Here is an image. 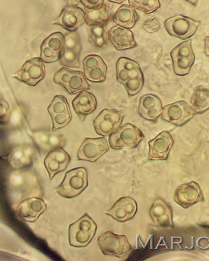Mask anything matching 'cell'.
Masks as SVG:
<instances>
[{
	"mask_svg": "<svg viewBox=\"0 0 209 261\" xmlns=\"http://www.w3.org/2000/svg\"><path fill=\"white\" fill-rule=\"evenodd\" d=\"M184 1L187 2V3L191 4L192 6L195 7H197L199 0H184Z\"/></svg>",
	"mask_w": 209,
	"mask_h": 261,
	"instance_id": "ab89813d",
	"label": "cell"
},
{
	"mask_svg": "<svg viewBox=\"0 0 209 261\" xmlns=\"http://www.w3.org/2000/svg\"><path fill=\"white\" fill-rule=\"evenodd\" d=\"M85 8L94 9L104 4V0H79Z\"/></svg>",
	"mask_w": 209,
	"mask_h": 261,
	"instance_id": "74e56055",
	"label": "cell"
},
{
	"mask_svg": "<svg viewBox=\"0 0 209 261\" xmlns=\"http://www.w3.org/2000/svg\"><path fill=\"white\" fill-rule=\"evenodd\" d=\"M47 209L44 200L39 197H30L18 203L16 213L24 222H34Z\"/></svg>",
	"mask_w": 209,
	"mask_h": 261,
	"instance_id": "2e32d148",
	"label": "cell"
},
{
	"mask_svg": "<svg viewBox=\"0 0 209 261\" xmlns=\"http://www.w3.org/2000/svg\"><path fill=\"white\" fill-rule=\"evenodd\" d=\"M88 40L95 47L102 48L108 43L106 29L104 27L89 26Z\"/></svg>",
	"mask_w": 209,
	"mask_h": 261,
	"instance_id": "83f0119b",
	"label": "cell"
},
{
	"mask_svg": "<svg viewBox=\"0 0 209 261\" xmlns=\"http://www.w3.org/2000/svg\"><path fill=\"white\" fill-rule=\"evenodd\" d=\"M97 225L87 213L69 226L68 239L75 247H85L92 241L96 233Z\"/></svg>",
	"mask_w": 209,
	"mask_h": 261,
	"instance_id": "3957f363",
	"label": "cell"
},
{
	"mask_svg": "<svg viewBox=\"0 0 209 261\" xmlns=\"http://www.w3.org/2000/svg\"><path fill=\"white\" fill-rule=\"evenodd\" d=\"M108 150L109 145L104 137L85 138L77 151V159L94 163Z\"/></svg>",
	"mask_w": 209,
	"mask_h": 261,
	"instance_id": "7c38bea8",
	"label": "cell"
},
{
	"mask_svg": "<svg viewBox=\"0 0 209 261\" xmlns=\"http://www.w3.org/2000/svg\"><path fill=\"white\" fill-rule=\"evenodd\" d=\"M174 199L176 203L184 208L204 201L202 190L195 181L178 186L174 192Z\"/></svg>",
	"mask_w": 209,
	"mask_h": 261,
	"instance_id": "5bb4252c",
	"label": "cell"
},
{
	"mask_svg": "<svg viewBox=\"0 0 209 261\" xmlns=\"http://www.w3.org/2000/svg\"><path fill=\"white\" fill-rule=\"evenodd\" d=\"M200 24V21L193 20L183 15H176L167 19L164 22V27L170 36L186 40L196 33Z\"/></svg>",
	"mask_w": 209,
	"mask_h": 261,
	"instance_id": "ba28073f",
	"label": "cell"
},
{
	"mask_svg": "<svg viewBox=\"0 0 209 261\" xmlns=\"http://www.w3.org/2000/svg\"><path fill=\"white\" fill-rule=\"evenodd\" d=\"M71 158L62 148H53L44 159V165L48 172L49 178L53 179L55 175L67 168Z\"/></svg>",
	"mask_w": 209,
	"mask_h": 261,
	"instance_id": "d6986e66",
	"label": "cell"
},
{
	"mask_svg": "<svg viewBox=\"0 0 209 261\" xmlns=\"http://www.w3.org/2000/svg\"><path fill=\"white\" fill-rule=\"evenodd\" d=\"M128 2L131 7L146 14L154 12L161 7L160 0H128Z\"/></svg>",
	"mask_w": 209,
	"mask_h": 261,
	"instance_id": "f546056e",
	"label": "cell"
},
{
	"mask_svg": "<svg viewBox=\"0 0 209 261\" xmlns=\"http://www.w3.org/2000/svg\"><path fill=\"white\" fill-rule=\"evenodd\" d=\"M62 55L42 43L41 46V58L45 63H53L60 60Z\"/></svg>",
	"mask_w": 209,
	"mask_h": 261,
	"instance_id": "836d02e7",
	"label": "cell"
},
{
	"mask_svg": "<svg viewBox=\"0 0 209 261\" xmlns=\"http://www.w3.org/2000/svg\"><path fill=\"white\" fill-rule=\"evenodd\" d=\"M85 22V11L76 5H69L62 9L58 19L53 22L70 32L76 30Z\"/></svg>",
	"mask_w": 209,
	"mask_h": 261,
	"instance_id": "9a60e30c",
	"label": "cell"
},
{
	"mask_svg": "<svg viewBox=\"0 0 209 261\" xmlns=\"http://www.w3.org/2000/svg\"><path fill=\"white\" fill-rule=\"evenodd\" d=\"M108 1L111 2V3H116V4H121L123 3L125 0H108Z\"/></svg>",
	"mask_w": 209,
	"mask_h": 261,
	"instance_id": "b9f144b4",
	"label": "cell"
},
{
	"mask_svg": "<svg viewBox=\"0 0 209 261\" xmlns=\"http://www.w3.org/2000/svg\"><path fill=\"white\" fill-rule=\"evenodd\" d=\"M114 22L117 25L130 29L136 25L138 20V14L130 5H121L114 15Z\"/></svg>",
	"mask_w": 209,
	"mask_h": 261,
	"instance_id": "484cf974",
	"label": "cell"
},
{
	"mask_svg": "<svg viewBox=\"0 0 209 261\" xmlns=\"http://www.w3.org/2000/svg\"><path fill=\"white\" fill-rule=\"evenodd\" d=\"M0 109H1V113H0V117H1L2 123H7L9 119V116H10V109H9V104L7 103V101L1 99V104H0Z\"/></svg>",
	"mask_w": 209,
	"mask_h": 261,
	"instance_id": "8d00e7d4",
	"label": "cell"
},
{
	"mask_svg": "<svg viewBox=\"0 0 209 261\" xmlns=\"http://www.w3.org/2000/svg\"><path fill=\"white\" fill-rule=\"evenodd\" d=\"M138 211V204L133 198L121 197L116 201L111 208L104 213L119 222H125L134 218Z\"/></svg>",
	"mask_w": 209,
	"mask_h": 261,
	"instance_id": "e0dca14e",
	"label": "cell"
},
{
	"mask_svg": "<svg viewBox=\"0 0 209 261\" xmlns=\"http://www.w3.org/2000/svg\"><path fill=\"white\" fill-rule=\"evenodd\" d=\"M106 73H107L106 65L84 70V74L87 81L93 82V83H102L106 81Z\"/></svg>",
	"mask_w": 209,
	"mask_h": 261,
	"instance_id": "1f68e13d",
	"label": "cell"
},
{
	"mask_svg": "<svg viewBox=\"0 0 209 261\" xmlns=\"http://www.w3.org/2000/svg\"><path fill=\"white\" fill-rule=\"evenodd\" d=\"M163 112L162 102L159 96L152 93L140 97L138 105V114L148 121H155Z\"/></svg>",
	"mask_w": 209,
	"mask_h": 261,
	"instance_id": "44dd1931",
	"label": "cell"
},
{
	"mask_svg": "<svg viewBox=\"0 0 209 261\" xmlns=\"http://www.w3.org/2000/svg\"><path fill=\"white\" fill-rule=\"evenodd\" d=\"M142 28L148 33L153 34L157 32L161 28V23L159 19L155 17L146 19L142 23Z\"/></svg>",
	"mask_w": 209,
	"mask_h": 261,
	"instance_id": "d590c367",
	"label": "cell"
},
{
	"mask_svg": "<svg viewBox=\"0 0 209 261\" xmlns=\"http://www.w3.org/2000/svg\"><path fill=\"white\" fill-rule=\"evenodd\" d=\"M33 154L34 150L30 146L21 145L9 154L8 161L13 168H24L32 163Z\"/></svg>",
	"mask_w": 209,
	"mask_h": 261,
	"instance_id": "cb8c5ba5",
	"label": "cell"
},
{
	"mask_svg": "<svg viewBox=\"0 0 209 261\" xmlns=\"http://www.w3.org/2000/svg\"><path fill=\"white\" fill-rule=\"evenodd\" d=\"M65 1L70 5H76L79 3V0H65Z\"/></svg>",
	"mask_w": 209,
	"mask_h": 261,
	"instance_id": "60d3db41",
	"label": "cell"
},
{
	"mask_svg": "<svg viewBox=\"0 0 209 261\" xmlns=\"http://www.w3.org/2000/svg\"><path fill=\"white\" fill-rule=\"evenodd\" d=\"M103 60L96 55H89L85 57L83 60L84 70L97 67V66H106Z\"/></svg>",
	"mask_w": 209,
	"mask_h": 261,
	"instance_id": "e575fe53",
	"label": "cell"
},
{
	"mask_svg": "<svg viewBox=\"0 0 209 261\" xmlns=\"http://www.w3.org/2000/svg\"><path fill=\"white\" fill-rule=\"evenodd\" d=\"M43 43L62 56L65 46V36L62 32H55L47 37Z\"/></svg>",
	"mask_w": 209,
	"mask_h": 261,
	"instance_id": "f1b7e54d",
	"label": "cell"
},
{
	"mask_svg": "<svg viewBox=\"0 0 209 261\" xmlns=\"http://www.w3.org/2000/svg\"><path fill=\"white\" fill-rule=\"evenodd\" d=\"M153 224L161 228L173 227L172 208L164 200L155 199L149 210Z\"/></svg>",
	"mask_w": 209,
	"mask_h": 261,
	"instance_id": "7402d4cb",
	"label": "cell"
},
{
	"mask_svg": "<svg viewBox=\"0 0 209 261\" xmlns=\"http://www.w3.org/2000/svg\"><path fill=\"white\" fill-rule=\"evenodd\" d=\"M97 242L102 253L106 256L122 258L128 256L132 251L126 236L117 235L109 230L102 233Z\"/></svg>",
	"mask_w": 209,
	"mask_h": 261,
	"instance_id": "277c9868",
	"label": "cell"
},
{
	"mask_svg": "<svg viewBox=\"0 0 209 261\" xmlns=\"http://www.w3.org/2000/svg\"><path fill=\"white\" fill-rule=\"evenodd\" d=\"M144 138V135L139 127L131 123H125L110 135V146L113 149L135 148Z\"/></svg>",
	"mask_w": 209,
	"mask_h": 261,
	"instance_id": "5b68a950",
	"label": "cell"
},
{
	"mask_svg": "<svg viewBox=\"0 0 209 261\" xmlns=\"http://www.w3.org/2000/svg\"><path fill=\"white\" fill-rule=\"evenodd\" d=\"M88 186V173L84 167L68 171L56 191L61 197L72 199L80 195Z\"/></svg>",
	"mask_w": 209,
	"mask_h": 261,
	"instance_id": "7a4b0ae2",
	"label": "cell"
},
{
	"mask_svg": "<svg viewBox=\"0 0 209 261\" xmlns=\"http://www.w3.org/2000/svg\"><path fill=\"white\" fill-rule=\"evenodd\" d=\"M53 121V132L58 130V129L63 128L66 126L71 122L72 119L71 112H64L55 115L51 116Z\"/></svg>",
	"mask_w": 209,
	"mask_h": 261,
	"instance_id": "d6a6232c",
	"label": "cell"
},
{
	"mask_svg": "<svg viewBox=\"0 0 209 261\" xmlns=\"http://www.w3.org/2000/svg\"><path fill=\"white\" fill-rule=\"evenodd\" d=\"M45 65L41 58L35 57L26 61L13 77L26 85L34 87L44 78Z\"/></svg>",
	"mask_w": 209,
	"mask_h": 261,
	"instance_id": "30bf717a",
	"label": "cell"
},
{
	"mask_svg": "<svg viewBox=\"0 0 209 261\" xmlns=\"http://www.w3.org/2000/svg\"><path fill=\"white\" fill-rule=\"evenodd\" d=\"M124 114L115 109H104L93 121L97 134L110 136L122 123Z\"/></svg>",
	"mask_w": 209,
	"mask_h": 261,
	"instance_id": "9c48e42d",
	"label": "cell"
},
{
	"mask_svg": "<svg viewBox=\"0 0 209 261\" xmlns=\"http://www.w3.org/2000/svg\"><path fill=\"white\" fill-rule=\"evenodd\" d=\"M85 22L88 26L104 27L113 16V13L104 4L96 8H85Z\"/></svg>",
	"mask_w": 209,
	"mask_h": 261,
	"instance_id": "d4e9b609",
	"label": "cell"
},
{
	"mask_svg": "<svg viewBox=\"0 0 209 261\" xmlns=\"http://www.w3.org/2000/svg\"><path fill=\"white\" fill-rule=\"evenodd\" d=\"M108 39L117 50L135 48L138 44L134 34L128 28L119 25L113 26L108 34Z\"/></svg>",
	"mask_w": 209,
	"mask_h": 261,
	"instance_id": "ffe728a7",
	"label": "cell"
},
{
	"mask_svg": "<svg viewBox=\"0 0 209 261\" xmlns=\"http://www.w3.org/2000/svg\"><path fill=\"white\" fill-rule=\"evenodd\" d=\"M174 73L178 76L188 75L195 62V56L192 47V40H188L171 51Z\"/></svg>",
	"mask_w": 209,
	"mask_h": 261,
	"instance_id": "52a82bcc",
	"label": "cell"
},
{
	"mask_svg": "<svg viewBox=\"0 0 209 261\" xmlns=\"http://www.w3.org/2000/svg\"><path fill=\"white\" fill-rule=\"evenodd\" d=\"M204 53L209 57V36H206L204 41Z\"/></svg>",
	"mask_w": 209,
	"mask_h": 261,
	"instance_id": "f35d334b",
	"label": "cell"
},
{
	"mask_svg": "<svg viewBox=\"0 0 209 261\" xmlns=\"http://www.w3.org/2000/svg\"><path fill=\"white\" fill-rule=\"evenodd\" d=\"M72 106L79 117H85L96 110L97 100L93 93L84 90L74 98Z\"/></svg>",
	"mask_w": 209,
	"mask_h": 261,
	"instance_id": "603a6c76",
	"label": "cell"
},
{
	"mask_svg": "<svg viewBox=\"0 0 209 261\" xmlns=\"http://www.w3.org/2000/svg\"><path fill=\"white\" fill-rule=\"evenodd\" d=\"M191 102L195 112L202 114L209 110V85L196 87L192 95Z\"/></svg>",
	"mask_w": 209,
	"mask_h": 261,
	"instance_id": "4316f807",
	"label": "cell"
},
{
	"mask_svg": "<svg viewBox=\"0 0 209 261\" xmlns=\"http://www.w3.org/2000/svg\"><path fill=\"white\" fill-rule=\"evenodd\" d=\"M116 76L117 81L124 86L129 97L136 96L143 88V72L136 61L120 57L116 63Z\"/></svg>",
	"mask_w": 209,
	"mask_h": 261,
	"instance_id": "6da1fadb",
	"label": "cell"
},
{
	"mask_svg": "<svg viewBox=\"0 0 209 261\" xmlns=\"http://www.w3.org/2000/svg\"><path fill=\"white\" fill-rule=\"evenodd\" d=\"M47 111L50 116H53L55 114L71 112V110H70L67 99L62 95H57L47 108Z\"/></svg>",
	"mask_w": 209,
	"mask_h": 261,
	"instance_id": "4dcf8cb0",
	"label": "cell"
},
{
	"mask_svg": "<svg viewBox=\"0 0 209 261\" xmlns=\"http://www.w3.org/2000/svg\"><path fill=\"white\" fill-rule=\"evenodd\" d=\"M53 82L66 89L70 94H75L90 88L84 72L75 71L67 68H62L55 72Z\"/></svg>",
	"mask_w": 209,
	"mask_h": 261,
	"instance_id": "8992f818",
	"label": "cell"
},
{
	"mask_svg": "<svg viewBox=\"0 0 209 261\" xmlns=\"http://www.w3.org/2000/svg\"><path fill=\"white\" fill-rule=\"evenodd\" d=\"M173 144L174 140L170 133L163 131L155 138L149 142V159L151 161L167 160Z\"/></svg>",
	"mask_w": 209,
	"mask_h": 261,
	"instance_id": "ac0fdd59",
	"label": "cell"
},
{
	"mask_svg": "<svg viewBox=\"0 0 209 261\" xmlns=\"http://www.w3.org/2000/svg\"><path fill=\"white\" fill-rule=\"evenodd\" d=\"M82 51L81 36L77 32H69L65 36L64 53L60 60L65 67L79 68Z\"/></svg>",
	"mask_w": 209,
	"mask_h": 261,
	"instance_id": "4fadbf2b",
	"label": "cell"
},
{
	"mask_svg": "<svg viewBox=\"0 0 209 261\" xmlns=\"http://www.w3.org/2000/svg\"><path fill=\"white\" fill-rule=\"evenodd\" d=\"M195 114L196 112L193 107L189 106L185 101H178L165 106L163 108L161 117L169 123L182 126L189 121Z\"/></svg>",
	"mask_w": 209,
	"mask_h": 261,
	"instance_id": "8fae6325",
	"label": "cell"
}]
</instances>
